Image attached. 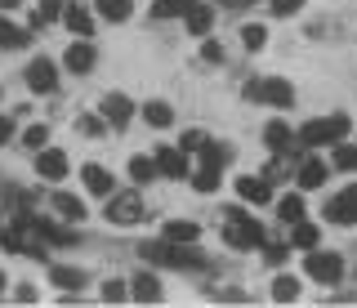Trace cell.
Returning <instances> with one entry per match:
<instances>
[{"label":"cell","mask_w":357,"mask_h":308,"mask_svg":"<svg viewBox=\"0 0 357 308\" xmlns=\"http://www.w3.org/2000/svg\"><path fill=\"white\" fill-rule=\"evenodd\" d=\"M22 45H27V36H22L14 23H5V18H0V49H22Z\"/></svg>","instance_id":"25"},{"label":"cell","mask_w":357,"mask_h":308,"mask_svg":"<svg viewBox=\"0 0 357 308\" xmlns=\"http://www.w3.org/2000/svg\"><path fill=\"white\" fill-rule=\"evenodd\" d=\"M130 179H139V183L156 179V161H148V157H134V161H130Z\"/></svg>","instance_id":"28"},{"label":"cell","mask_w":357,"mask_h":308,"mask_svg":"<svg viewBox=\"0 0 357 308\" xmlns=\"http://www.w3.org/2000/svg\"><path fill=\"white\" fill-rule=\"evenodd\" d=\"M63 63H67V72L85 76L89 68H94V45H85V40H76V45H67V54H63Z\"/></svg>","instance_id":"11"},{"label":"cell","mask_w":357,"mask_h":308,"mask_svg":"<svg viewBox=\"0 0 357 308\" xmlns=\"http://www.w3.org/2000/svg\"><path fill=\"white\" fill-rule=\"evenodd\" d=\"M223 237H228V246H259L264 241V228L255 224V219H245V215H232L228 219V228H223Z\"/></svg>","instance_id":"2"},{"label":"cell","mask_w":357,"mask_h":308,"mask_svg":"<svg viewBox=\"0 0 357 308\" xmlns=\"http://www.w3.org/2000/svg\"><path fill=\"white\" fill-rule=\"evenodd\" d=\"M245 98H264L273 107H290L295 103V90L286 81H255V85H245Z\"/></svg>","instance_id":"3"},{"label":"cell","mask_w":357,"mask_h":308,"mask_svg":"<svg viewBox=\"0 0 357 308\" xmlns=\"http://www.w3.org/2000/svg\"><path fill=\"white\" fill-rule=\"evenodd\" d=\"M45 139H50V130H45V125H31L27 134H22V143H27L31 152H40V148H45Z\"/></svg>","instance_id":"34"},{"label":"cell","mask_w":357,"mask_h":308,"mask_svg":"<svg viewBox=\"0 0 357 308\" xmlns=\"http://www.w3.org/2000/svg\"><path fill=\"white\" fill-rule=\"evenodd\" d=\"M27 85H31L36 94H50L54 85H59V72H54V63H50V59H36V63L27 68Z\"/></svg>","instance_id":"9"},{"label":"cell","mask_w":357,"mask_h":308,"mask_svg":"<svg viewBox=\"0 0 357 308\" xmlns=\"http://www.w3.org/2000/svg\"><path fill=\"white\" fill-rule=\"evenodd\" d=\"M130 116H134V103H130L126 94H107V98H103V121H112V125L121 130Z\"/></svg>","instance_id":"12"},{"label":"cell","mask_w":357,"mask_h":308,"mask_svg":"<svg viewBox=\"0 0 357 308\" xmlns=\"http://www.w3.org/2000/svg\"><path fill=\"white\" fill-rule=\"evenodd\" d=\"M0 241H5V250H18V255H27V246H22V233H18V228H5V233H0Z\"/></svg>","instance_id":"35"},{"label":"cell","mask_w":357,"mask_h":308,"mask_svg":"<svg viewBox=\"0 0 357 308\" xmlns=\"http://www.w3.org/2000/svg\"><path fill=\"white\" fill-rule=\"evenodd\" d=\"M335 166H340V170H353L357 174V148H353V143H335Z\"/></svg>","instance_id":"26"},{"label":"cell","mask_w":357,"mask_h":308,"mask_svg":"<svg viewBox=\"0 0 357 308\" xmlns=\"http://www.w3.org/2000/svg\"><path fill=\"white\" fill-rule=\"evenodd\" d=\"M277 210H282L286 224H299V219H304V201H299V197H282V206H277Z\"/></svg>","instance_id":"29"},{"label":"cell","mask_w":357,"mask_h":308,"mask_svg":"<svg viewBox=\"0 0 357 308\" xmlns=\"http://www.w3.org/2000/svg\"><path fill=\"white\" fill-rule=\"evenodd\" d=\"M50 277H54V286H81L85 282V272H76V268H50Z\"/></svg>","instance_id":"31"},{"label":"cell","mask_w":357,"mask_h":308,"mask_svg":"<svg viewBox=\"0 0 357 308\" xmlns=\"http://www.w3.org/2000/svg\"><path fill=\"white\" fill-rule=\"evenodd\" d=\"M188 31H192V36H206V31H210V23H215V14H210V5H201V0H197V5L192 9H188Z\"/></svg>","instance_id":"17"},{"label":"cell","mask_w":357,"mask_h":308,"mask_svg":"<svg viewBox=\"0 0 357 308\" xmlns=\"http://www.w3.org/2000/svg\"><path fill=\"white\" fill-rule=\"evenodd\" d=\"M295 246H299V250H312V246H317V228L299 219V224H295Z\"/></svg>","instance_id":"30"},{"label":"cell","mask_w":357,"mask_h":308,"mask_svg":"<svg viewBox=\"0 0 357 308\" xmlns=\"http://www.w3.org/2000/svg\"><path fill=\"white\" fill-rule=\"evenodd\" d=\"M326 219H331V224H340V228H353L357 224V183H353V188H344L340 197H331Z\"/></svg>","instance_id":"4"},{"label":"cell","mask_w":357,"mask_h":308,"mask_svg":"<svg viewBox=\"0 0 357 308\" xmlns=\"http://www.w3.org/2000/svg\"><path fill=\"white\" fill-rule=\"evenodd\" d=\"M264 36H268V31H264L259 23H250V27H241V45H245V49H264Z\"/></svg>","instance_id":"32"},{"label":"cell","mask_w":357,"mask_h":308,"mask_svg":"<svg viewBox=\"0 0 357 308\" xmlns=\"http://www.w3.org/2000/svg\"><path fill=\"white\" fill-rule=\"evenodd\" d=\"M201 143H206V134H201V130H188V134H183V143H178V148H183V152H197Z\"/></svg>","instance_id":"36"},{"label":"cell","mask_w":357,"mask_h":308,"mask_svg":"<svg viewBox=\"0 0 357 308\" xmlns=\"http://www.w3.org/2000/svg\"><path fill=\"white\" fill-rule=\"evenodd\" d=\"M201 59H206V63H219V59H223V49L215 45V40H206V45H201Z\"/></svg>","instance_id":"41"},{"label":"cell","mask_w":357,"mask_h":308,"mask_svg":"<svg viewBox=\"0 0 357 308\" xmlns=\"http://www.w3.org/2000/svg\"><path fill=\"white\" fill-rule=\"evenodd\" d=\"M228 5H245V0H228Z\"/></svg>","instance_id":"46"},{"label":"cell","mask_w":357,"mask_h":308,"mask_svg":"<svg viewBox=\"0 0 357 308\" xmlns=\"http://www.w3.org/2000/svg\"><path fill=\"white\" fill-rule=\"evenodd\" d=\"M148 259L170 263V268H201V263H206V255H197V250H174V246H148Z\"/></svg>","instance_id":"6"},{"label":"cell","mask_w":357,"mask_h":308,"mask_svg":"<svg viewBox=\"0 0 357 308\" xmlns=\"http://www.w3.org/2000/svg\"><path fill=\"white\" fill-rule=\"evenodd\" d=\"M326 161H317V157H308L304 166H299V188H321L326 183Z\"/></svg>","instance_id":"15"},{"label":"cell","mask_w":357,"mask_h":308,"mask_svg":"<svg viewBox=\"0 0 357 308\" xmlns=\"http://www.w3.org/2000/svg\"><path fill=\"white\" fill-rule=\"evenodd\" d=\"M192 183H197V192H215V188H219V170H210V166H206Z\"/></svg>","instance_id":"33"},{"label":"cell","mask_w":357,"mask_h":308,"mask_svg":"<svg viewBox=\"0 0 357 308\" xmlns=\"http://www.w3.org/2000/svg\"><path fill=\"white\" fill-rule=\"evenodd\" d=\"M36 228H40L50 241H72V233H67V228H54V224H36Z\"/></svg>","instance_id":"38"},{"label":"cell","mask_w":357,"mask_h":308,"mask_svg":"<svg viewBox=\"0 0 357 308\" xmlns=\"http://www.w3.org/2000/svg\"><path fill=\"white\" fill-rule=\"evenodd\" d=\"M340 272H344V259H340V255H331V250H321V255H308V277H312V282L335 286V282H340Z\"/></svg>","instance_id":"5"},{"label":"cell","mask_w":357,"mask_h":308,"mask_svg":"<svg viewBox=\"0 0 357 308\" xmlns=\"http://www.w3.org/2000/svg\"><path fill=\"white\" fill-rule=\"evenodd\" d=\"M143 121H148L152 130H165V125L174 121V112H170L165 103H143Z\"/></svg>","instance_id":"23"},{"label":"cell","mask_w":357,"mask_h":308,"mask_svg":"<svg viewBox=\"0 0 357 308\" xmlns=\"http://www.w3.org/2000/svg\"><path fill=\"white\" fill-rule=\"evenodd\" d=\"M54 210L76 224V219H85V201H81V197H72V192H54Z\"/></svg>","instance_id":"18"},{"label":"cell","mask_w":357,"mask_h":308,"mask_svg":"<svg viewBox=\"0 0 357 308\" xmlns=\"http://www.w3.org/2000/svg\"><path fill=\"white\" fill-rule=\"evenodd\" d=\"M103 300H107V304L126 300V286H121V282H107V286H103Z\"/></svg>","instance_id":"40"},{"label":"cell","mask_w":357,"mask_h":308,"mask_svg":"<svg viewBox=\"0 0 357 308\" xmlns=\"http://www.w3.org/2000/svg\"><path fill=\"white\" fill-rule=\"evenodd\" d=\"M81 130H85V134H98V130H103V125H98L94 116H81Z\"/></svg>","instance_id":"43"},{"label":"cell","mask_w":357,"mask_h":308,"mask_svg":"<svg viewBox=\"0 0 357 308\" xmlns=\"http://www.w3.org/2000/svg\"><path fill=\"white\" fill-rule=\"evenodd\" d=\"M152 161H156V174H165V179H188V152L183 148H161Z\"/></svg>","instance_id":"8"},{"label":"cell","mask_w":357,"mask_h":308,"mask_svg":"<svg viewBox=\"0 0 357 308\" xmlns=\"http://www.w3.org/2000/svg\"><path fill=\"white\" fill-rule=\"evenodd\" d=\"M299 5H304V0H273V14H299Z\"/></svg>","instance_id":"37"},{"label":"cell","mask_w":357,"mask_h":308,"mask_svg":"<svg viewBox=\"0 0 357 308\" xmlns=\"http://www.w3.org/2000/svg\"><path fill=\"white\" fill-rule=\"evenodd\" d=\"M264 139H268V148H273V152H286V148H290V139H295V134H290V125H286V121H268Z\"/></svg>","instance_id":"19"},{"label":"cell","mask_w":357,"mask_h":308,"mask_svg":"<svg viewBox=\"0 0 357 308\" xmlns=\"http://www.w3.org/2000/svg\"><path fill=\"white\" fill-rule=\"evenodd\" d=\"M237 192H241V201H268V183L264 179H250V174H245V179H237Z\"/></svg>","instance_id":"21"},{"label":"cell","mask_w":357,"mask_h":308,"mask_svg":"<svg viewBox=\"0 0 357 308\" xmlns=\"http://www.w3.org/2000/svg\"><path fill=\"white\" fill-rule=\"evenodd\" d=\"M63 14V0H40V23L45 18H59Z\"/></svg>","instance_id":"39"},{"label":"cell","mask_w":357,"mask_h":308,"mask_svg":"<svg viewBox=\"0 0 357 308\" xmlns=\"http://www.w3.org/2000/svg\"><path fill=\"white\" fill-rule=\"evenodd\" d=\"M9 139H14V121L0 116V143H9Z\"/></svg>","instance_id":"42"},{"label":"cell","mask_w":357,"mask_h":308,"mask_svg":"<svg viewBox=\"0 0 357 308\" xmlns=\"http://www.w3.org/2000/svg\"><path fill=\"white\" fill-rule=\"evenodd\" d=\"M192 5H197V0H156L152 14H156V18H183Z\"/></svg>","instance_id":"22"},{"label":"cell","mask_w":357,"mask_h":308,"mask_svg":"<svg viewBox=\"0 0 357 308\" xmlns=\"http://www.w3.org/2000/svg\"><path fill=\"white\" fill-rule=\"evenodd\" d=\"M0 291H5V272H0Z\"/></svg>","instance_id":"45"},{"label":"cell","mask_w":357,"mask_h":308,"mask_svg":"<svg viewBox=\"0 0 357 308\" xmlns=\"http://www.w3.org/2000/svg\"><path fill=\"white\" fill-rule=\"evenodd\" d=\"M340 139H349V116H326V121H308L304 130H299V143L304 148H321V143H340Z\"/></svg>","instance_id":"1"},{"label":"cell","mask_w":357,"mask_h":308,"mask_svg":"<svg viewBox=\"0 0 357 308\" xmlns=\"http://www.w3.org/2000/svg\"><path fill=\"white\" fill-rule=\"evenodd\" d=\"M107 219L121 224V228H130V224H139V219H148V215H143L139 197H112V201H107Z\"/></svg>","instance_id":"7"},{"label":"cell","mask_w":357,"mask_h":308,"mask_svg":"<svg viewBox=\"0 0 357 308\" xmlns=\"http://www.w3.org/2000/svg\"><path fill=\"white\" fill-rule=\"evenodd\" d=\"M63 18H67V27H72V31H76V36H89V27H94V23H89V14H85V9H81V5H72V9H63Z\"/></svg>","instance_id":"24"},{"label":"cell","mask_w":357,"mask_h":308,"mask_svg":"<svg viewBox=\"0 0 357 308\" xmlns=\"http://www.w3.org/2000/svg\"><path fill=\"white\" fill-rule=\"evenodd\" d=\"M81 179H85V188L94 192V197H112V174L103 166H94V161H89V166L81 170Z\"/></svg>","instance_id":"13"},{"label":"cell","mask_w":357,"mask_h":308,"mask_svg":"<svg viewBox=\"0 0 357 308\" xmlns=\"http://www.w3.org/2000/svg\"><path fill=\"white\" fill-rule=\"evenodd\" d=\"M130 286H134L130 295H134V300H139V304H156V300H161V282H156L152 272H139V277H134Z\"/></svg>","instance_id":"14"},{"label":"cell","mask_w":357,"mask_h":308,"mask_svg":"<svg viewBox=\"0 0 357 308\" xmlns=\"http://www.w3.org/2000/svg\"><path fill=\"white\" fill-rule=\"evenodd\" d=\"M197 237H201V228L192 224V219H170V224H165V241H174V246L178 241L188 246V241H197Z\"/></svg>","instance_id":"16"},{"label":"cell","mask_w":357,"mask_h":308,"mask_svg":"<svg viewBox=\"0 0 357 308\" xmlns=\"http://www.w3.org/2000/svg\"><path fill=\"white\" fill-rule=\"evenodd\" d=\"M22 5V0H0V9H18Z\"/></svg>","instance_id":"44"},{"label":"cell","mask_w":357,"mask_h":308,"mask_svg":"<svg viewBox=\"0 0 357 308\" xmlns=\"http://www.w3.org/2000/svg\"><path fill=\"white\" fill-rule=\"evenodd\" d=\"M295 295H299V282H295V277H277V282H273V300H277V304H290Z\"/></svg>","instance_id":"27"},{"label":"cell","mask_w":357,"mask_h":308,"mask_svg":"<svg viewBox=\"0 0 357 308\" xmlns=\"http://www.w3.org/2000/svg\"><path fill=\"white\" fill-rule=\"evenodd\" d=\"M98 18H107V23H126L130 18V0H94Z\"/></svg>","instance_id":"20"},{"label":"cell","mask_w":357,"mask_h":308,"mask_svg":"<svg viewBox=\"0 0 357 308\" xmlns=\"http://www.w3.org/2000/svg\"><path fill=\"white\" fill-rule=\"evenodd\" d=\"M36 174H40V179H63V174H67V157L59 148H40L36 152Z\"/></svg>","instance_id":"10"}]
</instances>
